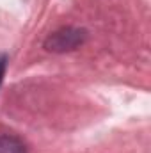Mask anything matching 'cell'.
<instances>
[{
    "instance_id": "cell-1",
    "label": "cell",
    "mask_w": 151,
    "mask_h": 153,
    "mask_svg": "<svg viewBox=\"0 0 151 153\" xmlns=\"http://www.w3.org/2000/svg\"><path fill=\"white\" fill-rule=\"evenodd\" d=\"M85 38H87V32L84 29L64 27V29H59V30L52 32L46 38L44 48L48 52H57V53L71 52V50H76L80 45H84Z\"/></svg>"
},
{
    "instance_id": "cell-2",
    "label": "cell",
    "mask_w": 151,
    "mask_h": 153,
    "mask_svg": "<svg viewBox=\"0 0 151 153\" xmlns=\"http://www.w3.org/2000/svg\"><path fill=\"white\" fill-rule=\"evenodd\" d=\"M0 153H29L25 143L13 134H0Z\"/></svg>"
},
{
    "instance_id": "cell-3",
    "label": "cell",
    "mask_w": 151,
    "mask_h": 153,
    "mask_svg": "<svg viewBox=\"0 0 151 153\" xmlns=\"http://www.w3.org/2000/svg\"><path fill=\"white\" fill-rule=\"evenodd\" d=\"M5 68H7V57L0 55V84L4 80V75H5Z\"/></svg>"
}]
</instances>
